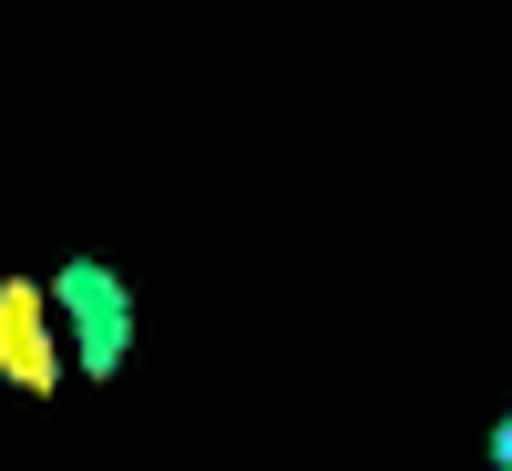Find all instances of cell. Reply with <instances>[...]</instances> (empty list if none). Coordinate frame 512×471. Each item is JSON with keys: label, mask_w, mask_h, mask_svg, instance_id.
<instances>
[{"label": "cell", "mask_w": 512, "mask_h": 471, "mask_svg": "<svg viewBox=\"0 0 512 471\" xmlns=\"http://www.w3.org/2000/svg\"><path fill=\"white\" fill-rule=\"evenodd\" d=\"M0 379L31 400L62 390V338H52V308H41V277H0Z\"/></svg>", "instance_id": "cell-2"}, {"label": "cell", "mask_w": 512, "mask_h": 471, "mask_svg": "<svg viewBox=\"0 0 512 471\" xmlns=\"http://www.w3.org/2000/svg\"><path fill=\"white\" fill-rule=\"evenodd\" d=\"M41 308H52L62 369L113 379L123 359H134V287H123V267H103V256H62L52 287H41Z\"/></svg>", "instance_id": "cell-1"}]
</instances>
